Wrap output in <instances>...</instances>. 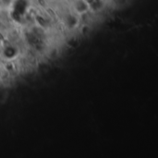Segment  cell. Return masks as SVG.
Masks as SVG:
<instances>
[{
    "label": "cell",
    "mask_w": 158,
    "mask_h": 158,
    "mask_svg": "<svg viewBox=\"0 0 158 158\" xmlns=\"http://www.w3.org/2000/svg\"><path fill=\"white\" fill-rule=\"evenodd\" d=\"M90 5L87 0H76L74 2V9L77 13L82 14L90 9Z\"/></svg>",
    "instance_id": "6da1fadb"
}]
</instances>
